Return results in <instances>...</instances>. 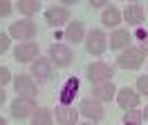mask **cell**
<instances>
[{
    "mask_svg": "<svg viewBox=\"0 0 148 125\" xmlns=\"http://www.w3.org/2000/svg\"><path fill=\"white\" fill-rule=\"evenodd\" d=\"M88 78L92 80L94 85L110 83V78H112V67H108L106 62H94V65L88 67Z\"/></svg>",
    "mask_w": 148,
    "mask_h": 125,
    "instance_id": "cell-1",
    "label": "cell"
},
{
    "mask_svg": "<svg viewBox=\"0 0 148 125\" xmlns=\"http://www.w3.org/2000/svg\"><path fill=\"white\" fill-rule=\"evenodd\" d=\"M141 62H144V49H137V47H128L119 56V65L126 69H137Z\"/></svg>",
    "mask_w": 148,
    "mask_h": 125,
    "instance_id": "cell-2",
    "label": "cell"
},
{
    "mask_svg": "<svg viewBox=\"0 0 148 125\" xmlns=\"http://www.w3.org/2000/svg\"><path fill=\"white\" fill-rule=\"evenodd\" d=\"M11 38H34V34H36V27H34V22L32 20H20V22H14L9 29Z\"/></svg>",
    "mask_w": 148,
    "mask_h": 125,
    "instance_id": "cell-3",
    "label": "cell"
},
{
    "mask_svg": "<svg viewBox=\"0 0 148 125\" xmlns=\"http://www.w3.org/2000/svg\"><path fill=\"white\" fill-rule=\"evenodd\" d=\"M34 109H36V105H34L32 98H16L11 103V114L16 116V118H27Z\"/></svg>",
    "mask_w": 148,
    "mask_h": 125,
    "instance_id": "cell-4",
    "label": "cell"
},
{
    "mask_svg": "<svg viewBox=\"0 0 148 125\" xmlns=\"http://www.w3.org/2000/svg\"><path fill=\"white\" fill-rule=\"evenodd\" d=\"M36 56H38V45L36 43H23L14 52V58L18 62H29V60H34Z\"/></svg>",
    "mask_w": 148,
    "mask_h": 125,
    "instance_id": "cell-5",
    "label": "cell"
},
{
    "mask_svg": "<svg viewBox=\"0 0 148 125\" xmlns=\"http://www.w3.org/2000/svg\"><path fill=\"white\" fill-rule=\"evenodd\" d=\"M49 56H52V60H54L58 67H65V65L72 62V52H70V47H65V45H52V47H49Z\"/></svg>",
    "mask_w": 148,
    "mask_h": 125,
    "instance_id": "cell-6",
    "label": "cell"
},
{
    "mask_svg": "<svg viewBox=\"0 0 148 125\" xmlns=\"http://www.w3.org/2000/svg\"><path fill=\"white\" fill-rule=\"evenodd\" d=\"M103 49H106V36H103V31L101 29L90 31V36H88V52L99 56V54H103Z\"/></svg>",
    "mask_w": 148,
    "mask_h": 125,
    "instance_id": "cell-7",
    "label": "cell"
},
{
    "mask_svg": "<svg viewBox=\"0 0 148 125\" xmlns=\"http://www.w3.org/2000/svg\"><path fill=\"white\" fill-rule=\"evenodd\" d=\"M14 85H16V92L20 94V98H34L36 96V85L27 76H18V78L14 80Z\"/></svg>",
    "mask_w": 148,
    "mask_h": 125,
    "instance_id": "cell-8",
    "label": "cell"
},
{
    "mask_svg": "<svg viewBox=\"0 0 148 125\" xmlns=\"http://www.w3.org/2000/svg\"><path fill=\"white\" fill-rule=\"evenodd\" d=\"M45 18H47V22L52 27H58V25H63V22L70 20V11L65 7H52V9L45 11Z\"/></svg>",
    "mask_w": 148,
    "mask_h": 125,
    "instance_id": "cell-9",
    "label": "cell"
},
{
    "mask_svg": "<svg viewBox=\"0 0 148 125\" xmlns=\"http://www.w3.org/2000/svg\"><path fill=\"white\" fill-rule=\"evenodd\" d=\"M117 101H119V105L123 107V109H135L137 103H139V94H137V92H132L130 87H123V89H119Z\"/></svg>",
    "mask_w": 148,
    "mask_h": 125,
    "instance_id": "cell-10",
    "label": "cell"
},
{
    "mask_svg": "<svg viewBox=\"0 0 148 125\" xmlns=\"http://www.w3.org/2000/svg\"><path fill=\"white\" fill-rule=\"evenodd\" d=\"M76 118H79V112H76L74 107H70V105H63V107L56 109V121L61 125H74Z\"/></svg>",
    "mask_w": 148,
    "mask_h": 125,
    "instance_id": "cell-11",
    "label": "cell"
},
{
    "mask_svg": "<svg viewBox=\"0 0 148 125\" xmlns=\"http://www.w3.org/2000/svg\"><path fill=\"white\" fill-rule=\"evenodd\" d=\"M81 112H83V114L88 116V118H94V121L103 118V107L99 105V103L90 101V98H85L83 103H81Z\"/></svg>",
    "mask_w": 148,
    "mask_h": 125,
    "instance_id": "cell-12",
    "label": "cell"
},
{
    "mask_svg": "<svg viewBox=\"0 0 148 125\" xmlns=\"http://www.w3.org/2000/svg\"><path fill=\"white\" fill-rule=\"evenodd\" d=\"M76 89H79V78H67V83L63 85V92H61V103L63 105H70L74 101V94H76Z\"/></svg>",
    "mask_w": 148,
    "mask_h": 125,
    "instance_id": "cell-13",
    "label": "cell"
},
{
    "mask_svg": "<svg viewBox=\"0 0 148 125\" xmlns=\"http://www.w3.org/2000/svg\"><path fill=\"white\" fill-rule=\"evenodd\" d=\"M123 18H126L128 25H141V20H144V9L139 7V5H128L126 11H123Z\"/></svg>",
    "mask_w": 148,
    "mask_h": 125,
    "instance_id": "cell-14",
    "label": "cell"
},
{
    "mask_svg": "<svg viewBox=\"0 0 148 125\" xmlns=\"http://www.w3.org/2000/svg\"><path fill=\"white\" fill-rule=\"evenodd\" d=\"M114 94V87H112V83H101V85H97L92 92V96L99 101V103H108Z\"/></svg>",
    "mask_w": 148,
    "mask_h": 125,
    "instance_id": "cell-15",
    "label": "cell"
},
{
    "mask_svg": "<svg viewBox=\"0 0 148 125\" xmlns=\"http://www.w3.org/2000/svg\"><path fill=\"white\" fill-rule=\"evenodd\" d=\"M65 38H70L72 43H79L83 38V22L81 20H72L67 25V29H65Z\"/></svg>",
    "mask_w": 148,
    "mask_h": 125,
    "instance_id": "cell-16",
    "label": "cell"
},
{
    "mask_svg": "<svg viewBox=\"0 0 148 125\" xmlns=\"http://www.w3.org/2000/svg\"><path fill=\"white\" fill-rule=\"evenodd\" d=\"M128 43H130V34L123 31V29H117L110 36V49H121V47H126Z\"/></svg>",
    "mask_w": 148,
    "mask_h": 125,
    "instance_id": "cell-17",
    "label": "cell"
},
{
    "mask_svg": "<svg viewBox=\"0 0 148 125\" xmlns=\"http://www.w3.org/2000/svg\"><path fill=\"white\" fill-rule=\"evenodd\" d=\"M32 74H34V78H38L40 83H45V80L49 78V62L47 60H36L34 67H32Z\"/></svg>",
    "mask_w": 148,
    "mask_h": 125,
    "instance_id": "cell-18",
    "label": "cell"
},
{
    "mask_svg": "<svg viewBox=\"0 0 148 125\" xmlns=\"http://www.w3.org/2000/svg\"><path fill=\"white\" fill-rule=\"evenodd\" d=\"M119 18H121V14H119V9H117V7H108V9H103V16H101L103 25L114 27V25H119Z\"/></svg>",
    "mask_w": 148,
    "mask_h": 125,
    "instance_id": "cell-19",
    "label": "cell"
},
{
    "mask_svg": "<svg viewBox=\"0 0 148 125\" xmlns=\"http://www.w3.org/2000/svg\"><path fill=\"white\" fill-rule=\"evenodd\" d=\"M38 7H40V2H38V0H20V2H18L20 14H25V16H32V14H36Z\"/></svg>",
    "mask_w": 148,
    "mask_h": 125,
    "instance_id": "cell-20",
    "label": "cell"
},
{
    "mask_svg": "<svg viewBox=\"0 0 148 125\" xmlns=\"http://www.w3.org/2000/svg\"><path fill=\"white\" fill-rule=\"evenodd\" d=\"M32 125H52V116H49V112H47V109H36V112H34V121H32Z\"/></svg>",
    "mask_w": 148,
    "mask_h": 125,
    "instance_id": "cell-21",
    "label": "cell"
},
{
    "mask_svg": "<svg viewBox=\"0 0 148 125\" xmlns=\"http://www.w3.org/2000/svg\"><path fill=\"white\" fill-rule=\"evenodd\" d=\"M141 118H144V114H141V112L130 109L128 114L123 116V125H141Z\"/></svg>",
    "mask_w": 148,
    "mask_h": 125,
    "instance_id": "cell-22",
    "label": "cell"
},
{
    "mask_svg": "<svg viewBox=\"0 0 148 125\" xmlns=\"http://www.w3.org/2000/svg\"><path fill=\"white\" fill-rule=\"evenodd\" d=\"M9 80H11V71L7 67H0V87H5Z\"/></svg>",
    "mask_w": 148,
    "mask_h": 125,
    "instance_id": "cell-23",
    "label": "cell"
},
{
    "mask_svg": "<svg viewBox=\"0 0 148 125\" xmlns=\"http://www.w3.org/2000/svg\"><path fill=\"white\" fill-rule=\"evenodd\" d=\"M9 45H11V38L7 34H2V31H0V52H7V49H9Z\"/></svg>",
    "mask_w": 148,
    "mask_h": 125,
    "instance_id": "cell-24",
    "label": "cell"
},
{
    "mask_svg": "<svg viewBox=\"0 0 148 125\" xmlns=\"http://www.w3.org/2000/svg\"><path fill=\"white\" fill-rule=\"evenodd\" d=\"M137 89H139V92H144V94H148V76L137 78Z\"/></svg>",
    "mask_w": 148,
    "mask_h": 125,
    "instance_id": "cell-25",
    "label": "cell"
},
{
    "mask_svg": "<svg viewBox=\"0 0 148 125\" xmlns=\"http://www.w3.org/2000/svg\"><path fill=\"white\" fill-rule=\"evenodd\" d=\"M9 11H11V5L7 0H0V16H9Z\"/></svg>",
    "mask_w": 148,
    "mask_h": 125,
    "instance_id": "cell-26",
    "label": "cell"
},
{
    "mask_svg": "<svg viewBox=\"0 0 148 125\" xmlns=\"http://www.w3.org/2000/svg\"><path fill=\"white\" fill-rule=\"evenodd\" d=\"M146 31H144V29H137V38H139V40H146Z\"/></svg>",
    "mask_w": 148,
    "mask_h": 125,
    "instance_id": "cell-27",
    "label": "cell"
},
{
    "mask_svg": "<svg viewBox=\"0 0 148 125\" xmlns=\"http://www.w3.org/2000/svg\"><path fill=\"white\" fill-rule=\"evenodd\" d=\"M103 2L106 0H92V7H103Z\"/></svg>",
    "mask_w": 148,
    "mask_h": 125,
    "instance_id": "cell-28",
    "label": "cell"
},
{
    "mask_svg": "<svg viewBox=\"0 0 148 125\" xmlns=\"http://www.w3.org/2000/svg\"><path fill=\"white\" fill-rule=\"evenodd\" d=\"M2 103H5V92L0 89V105H2Z\"/></svg>",
    "mask_w": 148,
    "mask_h": 125,
    "instance_id": "cell-29",
    "label": "cell"
},
{
    "mask_svg": "<svg viewBox=\"0 0 148 125\" xmlns=\"http://www.w3.org/2000/svg\"><path fill=\"white\" fill-rule=\"evenodd\" d=\"M144 49L148 52V36H146V40H144Z\"/></svg>",
    "mask_w": 148,
    "mask_h": 125,
    "instance_id": "cell-30",
    "label": "cell"
},
{
    "mask_svg": "<svg viewBox=\"0 0 148 125\" xmlns=\"http://www.w3.org/2000/svg\"><path fill=\"white\" fill-rule=\"evenodd\" d=\"M0 125H7V123H5V118H2V116H0Z\"/></svg>",
    "mask_w": 148,
    "mask_h": 125,
    "instance_id": "cell-31",
    "label": "cell"
},
{
    "mask_svg": "<svg viewBox=\"0 0 148 125\" xmlns=\"http://www.w3.org/2000/svg\"><path fill=\"white\" fill-rule=\"evenodd\" d=\"M144 116H146V121H148V107H146V112H144Z\"/></svg>",
    "mask_w": 148,
    "mask_h": 125,
    "instance_id": "cell-32",
    "label": "cell"
},
{
    "mask_svg": "<svg viewBox=\"0 0 148 125\" xmlns=\"http://www.w3.org/2000/svg\"><path fill=\"white\" fill-rule=\"evenodd\" d=\"M83 125H90V123H83Z\"/></svg>",
    "mask_w": 148,
    "mask_h": 125,
    "instance_id": "cell-33",
    "label": "cell"
}]
</instances>
